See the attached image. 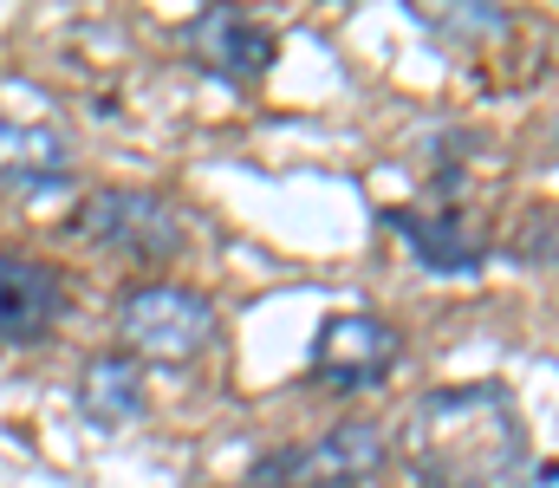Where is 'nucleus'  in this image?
I'll list each match as a JSON object with an SVG mask.
<instances>
[{
	"instance_id": "f257e3e1",
	"label": "nucleus",
	"mask_w": 559,
	"mask_h": 488,
	"mask_svg": "<svg viewBox=\"0 0 559 488\" xmlns=\"http://www.w3.org/2000/svg\"><path fill=\"white\" fill-rule=\"evenodd\" d=\"M411 456L429 488H521L527 437L501 384L429 391L411 417Z\"/></svg>"
},
{
	"instance_id": "f03ea898",
	"label": "nucleus",
	"mask_w": 559,
	"mask_h": 488,
	"mask_svg": "<svg viewBox=\"0 0 559 488\" xmlns=\"http://www.w3.org/2000/svg\"><path fill=\"white\" fill-rule=\"evenodd\" d=\"M118 338H124L138 358L182 365V358H195V352L215 338V300L195 294V287H176V281L138 287V294H124V307H118Z\"/></svg>"
},
{
	"instance_id": "7ed1b4c3",
	"label": "nucleus",
	"mask_w": 559,
	"mask_h": 488,
	"mask_svg": "<svg viewBox=\"0 0 559 488\" xmlns=\"http://www.w3.org/2000/svg\"><path fill=\"white\" fill-rule=\"evenodd\" d=\"M384 469V430L378 424H338L312 443H293L254 469L261 488H352Z\"/></svg>"
},
{
	"instance_id": "20e7f679",
	"label": "nucleus",
	"mask_w": 559,
	"mask_h": 488,
	"mask_svg": "<svg viewBox=\"0 0 559 488\" xmlns=\"http://www.w3.org/2000/svg\"><path fill=\"white\" fill-rule=\"evenodd\" d=\"M79 222L98 248L138 254V261H169L182 248V215L156 189H98V195H85Z\"/></svg>"
},
{
	"instance_id": "39448f33",
	"label": "nucleus",
	"mask_w": 559,
	"mask_h": 488,
	"mask_svg": "<svg viewBox=\"0 0 559 488\" xmlns=\"http://www.w3.org/2000/svg\"><path fill=\"white\" fill-rule=\"evenodd\" d=\"M397 352H404V332L391 320H378V313H332L319 325V338H312V371L325 384H338V391H371V384L391 378Z\"/></svg>"
},
{
	"instance_id": "423d86ee",
	"label": "nucleus",
	"mask_w": 559,
	"mask_h": 488,
	"mask_svg": "<svg viewBox=\"0 0 559 488\" xmlns=\"http://www.w3.org/2000/svg\"><path fill=\"white\" fill-rule=\"evenodd\" d=\"M66 320V281L59 267L33 254H0V345H33Z\"/></svg>"
},
{
	"instance_id": "0eeeda50",
	"label": "nucleus",
	"mask_w": 559,
	"mask_h": 488,
	"mask_svg": "<svg viewBox=\"0 0 559 488\" xmlns=\"http://www.w3.org/2000/svg\"><path fill=\"white\" fill-rule=\"evenodd\" d=\"M79 410L98 424V430H124L143 417V371L138 358L124 352H98L85 371H79Z\"/></svg>"
},
{
	"instance_id": "6e6552de",
	"label": "nucleus",
	"mask_w": 559,
	"mask_h": 488,
	"mask_svg": "<svg viewBox=\"0 0 559 488\" xmlns=\"http://www.w3.org/2000/svg\"><path fill=\"white\" fill-rule=\"evenodd\" d=\"M189 39H195V52H202L209 66H228V72H261V66H274V33L254 26V20H241L235 7H209V13L189 26Z\"/></svg>"
},
{
	"instance_id": "1a4fd4ad",
	"label": "nucleus",
	"mask_w": 559,
	"mask_h": 488,
	"mask_svg": "<svg viewBox=\"0 0 559 488\" xmlns=\"http://www.w3.org/2000/svg\"><path fill=\"white\" fill-rule=\"evenodd\" d=\"M391 228L417 248V261L429 274H475V267H481V241L462 235L455 222H423L411 209H391Z\"/></svg>"
},
{
	"instance_id": "9d476101",
	"label": "nucleus",
	"mask_w": 559,
	"mask_h": 488,
	"mask_svg": "<svg viewBox=\"0 0 559 488\" xmlns=\"http://www.w3.org/2000/svg\"><path fill=\"white\" fill-rule=\"evenodd\" d=\"M0 176H66V138L0 111Z\"/></svg>"
}]
</instances>
